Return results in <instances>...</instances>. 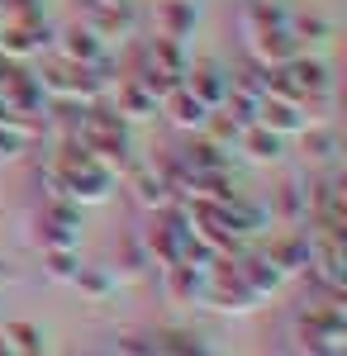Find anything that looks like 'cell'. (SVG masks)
<instances>
[{
	"instance_id": "1",
	"label": "cell",
	"mask_w": 347,
	"mask_h": 356,
	"mask_svg": "<svg viewBox=\"0 0 347 356\" xmlns=\"http://www.w3.org/2000/svg\"><path fill=\"white\" fill-rule=\"evenodd\" d=\"M62 53H67V62H77V67H91V62L100 57V43H95L91 29H72L67 43H62Z\"/></svg>"
},
{
	"instance_id": "2",
	"label": "cell",
	"mask_w": 347,
	"mask_h": 356,
	"mask_svg": "<svg viewBox=\"0 0 347 356\" xmlns=\"http://www.w3.org/2000/svg\"><path fill=\"white\" fill-rule=\"evenodd\" d=\"M167 110H171V119H176V124H186V129L210 119V114H205V105H200L190 90H167Z\"/></svg>"
},
{
	"instance_id": "4",
	"label": "cell",
	"mask_w": 347,
	"mask_h": 356,
	"mask_svg": "<svg viewBox=\"0 0 347 356\" xmlns=\"http://www.w3.org/2000/svg\"><path fill=\"white\" fill-rule=\"evenodd\" d=\"M10 337L20 342V356H43V347H38V332L29 328V323H15V328H10Z\"/></svg>"
},
{
	"instance_id": "3",
	"label": "cell",
	"mask_w": 347,
	"mask_h": 356,
	"mask_svg": "<svg viewBox=\"0 0 347 356\" xmlns=\"http://www.w3.org/2000/svg\"><path fill=\"white\" fill-rule=\"evenodd\" d=\"M238 138H242V147H247L252 157H262V162H267V157H276V147H281L276 138H267V129H242Z\"/></svg>"
}]
</instances>
